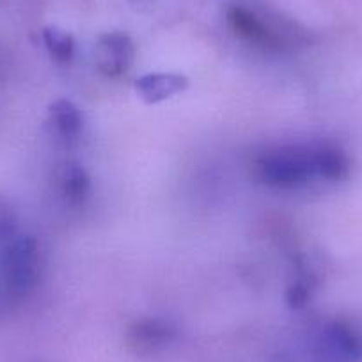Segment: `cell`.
Returning <instances> with one entry per match:
<instances>
[{"instance_id": "cell-6", "label": "cell", "mask_w": 362, "mask_h": 362, "mask_svg": "<svg viewBox=\"0 0 362 362\" xmlns=\"http://www.w3.org/2000/svg\"><path fill=\"white\" fill-rule=\"evenodd\" d=\"M189 78L180 73H148L135 80V90L148 105L162 103L189 87Z\"/></svg>"}, {"instance_id": "cell-1", "label": "cell", "mask_w": 362, "mask_h": 362, "mask_svg": "<svg viewBox=\"0 0 362 362\" xmlns=\"http://www.w3.org/2000/svg\"><path fill=\"white\" fill-rule=\"evenodd\" d=\"M256 176L276 189H298L315 177L309 146H284L270 149L256 160Z\"/></svg>"}, {"instance_id": "cell-7", "label": "cell", "mask_w": 362, "mask_h": 362, "mask_svg": "<svg viewBox=\"0 0 362 362\" xmlns=\"http://www.w3.org/2000/svg\"><path fill=\"white\" fill-rule=\"evenodd\" d=\"M309 149H311L315 176L336 183V181H343L350 174V158L339 146L332 142H320V144L309 146Z\"/></svg>"}, {"instance_id": "cell-11", "label": "cell", "mask_w": 362, "mask_h": 362, "mask_svg": "<svg viewBox=\"0 0 362 362\" xmlns=\"http://www.w3.org/2000/svg\"><path fill=\"white\" fill-rule=\"evenodd\" d=\"M43 41L50 57L59 64H68L75 57V40L66 30L59 27H47L43 30Z\"/></svg>"}, {"instance_id": "cell-4", "label": "cell", "mask_w": 362, "mask_h": 362, "mask_svg": "<svg viewBox=\"0 0 362 362\" xmlns=\"http://www.w3.org/2000/svg\"><path fill=\"white\" fill-rule=\"evenodd\" d=\"M135 57V45L124 33H107L100 36L95 48V62L100 73L117 78L130 69Z\"/></svg>"}, {"instance_id": "cell-12", "label": "cell", "mask_w": 362, "mask_h": 362, "mask_svg": "<svg viewBox=\"0 0 362 362\" xmlns=\"http://www.w3.org/2000/svg\"><path fill=\"white\" fill-rule=\"evenodd\" d=\"M313 293L311 283H308V279H297L286 291V304L291 309H300L304 308L309 302Z\"/></svg>"}, {"instance_id": "cell-8", "label": "cell", "mask_w": 362, "mask_h": 362, "mask_svg": "<svg viewBox=\"0 0 362 362\" xmlns=\"http://www.w3.org/2000/svg\"><path fill=\"white\" fill-rule=\"evenodd\" d=\"M323 341L334 358L351 362L362 357V337L348 323H330L323 334Z\"/></svg>"}, {"instance_id": "cell-3", "label": "cell", "mask_w": 362, "mask_h": 362, "mask_svg": "<svg viewBox=\"0 0 362 362\" xmlns=\"http://www.w3.org/2000/svg\"><path fill=\"white\" fill-rule=\"evenodd\" d=\"M177 329L170 320L160 316L135 320L127 330V343L135 354L149 355L162 351L176 339Z\"/></svg>"}, {"instance_id": "cell-2", "label": "cell", "mask_w": 362, "mask_h": 362, "mask_svg": "<svg viewBox=\"0 0 362 362\" xmlns=\"http://www.w3.org/2000/svg\"><path fill=\"white\" fill-rule=\"evenodd\" d=\"M40 276V252L33 236H18L8 243L2 256V281L9 293H30Z\"/></svg>"}, {"instance_id": "cell-5", "label": "cell", "mask_w": 362, "mask_h": 362, "mask_svg": "<svg viewBox=\"0 0 362 362\" xmlns=\"http://www.w3.org/2000/svg\"><path fill=\"white\" fill-rule=\"evenodd\" d=\"M226 20H228L233 33L245 41L264 48H276L279 45V40L276 37V34L272 33L270 27L256 13L243 8V6H229L228 11H226Z\"/></svg>"}, {"instance_id": "cell-10", "label": "cell", "mask_w": 362, "mask_h": 362, "mask_svg": "<svg viewBox=\"0 0 362 362\" xmlns=\"http://www.w3.org/2000/svg\"><path fill=\"white\" fill-rule=\"evenodd\" d=\"M90 194V177L80 163H69L62 176V196L69 204L78 206L86 203Z\"/></svg>"}, {"instance_id": "cell-9", "label": "cell", "mask_w": 362, "mask_h": 362, "mask_svg": "<svg viewBox=\"0 0 362 362\" xmlns=\"http://www.w3.org/2000/svg\"><path fill=\"white\" fill-rule=\"evenodd\" d=\"M48 123L61 137L75 139L83 128V116L75 103L61 98L48 107Z\"/></svg>"}, {"instance_id": "cell-13", "label": "cell", "mask_w": 362, "mask_h": 362, "mask_svg": "<svg viewBox=\"0 0 362 362\" xmlns=\"http://www.w3.org/2000/svg\"><path fill=\"white\" fill-rule=\"evenodd\" d=\"M134 2H142V0H134Z\"/></svg>"}]
</instances>
